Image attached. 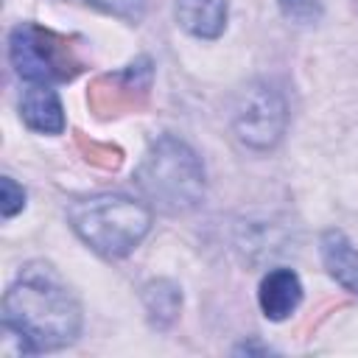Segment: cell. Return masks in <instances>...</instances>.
I'll return each instance as SVG.
<instances>
[{
    "mask_svg": "<svg viewBox=\"0 0 358 358\" xmlns=\"http://www.w3.org/2000/svg\"><path fill=\"white\" fill-rule=\"evenodd\" d=\"M3 324L22 352H53L81 333V305L50 263H28L3 296Z\"/></svg>",
    "mask_w": 358,
    "mask_h": 358,
    "instance_id": "6da1fadb",
    "label": "cell"
},
{
    "mask_svg": "<svg viewBox=\"0 0 358 358\" xmlns=\"http://www.w3.org/2000/svg\"><path fill=\"white\" fill-rule=\"evenodd\" d=\"M140 196L159 213L179 215L204 199V165L199 154L173 134H159L131 173Z\"/></svg>",
    "mask_w": 358,
    "mask_h": 358,
    "instance_id": "7a4b0ae2",
    "label": "cell"
},
{
    "mask_svg": "<svg viewBox=\"0 0 358 358\" xmlns=\"http://www.w3.org/2000/svg\"><path fill=\"white\" fill-rule=\"evenodd\" d=\"M76 235L103 257H126L151 229V210L123 193L78 199L67 207Z\"/></svg>",
    "mask_w": 358,
    "mask_h": 358,
    "instance_id": "3957f363",
    "label": "cell"
},
{
    "mask_svg": "<svg viewBox=\"0 0 358 358\" xmlns=\"http://www.w3.org/2000/svg\"><path fill=\"white\" fill-rule=\"evenodd\" d=\"M8 59L14 73L28 84H62L84 70L73 39L36 22H20L8 34Z\"/></svg>",
    "mask_w": 358,
    "mask_h": 358,
    "instance_id": "277c9868",
    "label": "cell"
},
{
    "mask_svg": "<svg viewBox=\"0 0 358 358\" xmlns=\"http://www.w3.org/2000/svg\"><path fill=\"white\" fill-rule=\"evenodd\" d=\"M288 126V106L280 90H274L266 81L249 84L232 112V129L235 137L255 151H268L274 148Z\"/></svg>",
    "mask_w": 358,
    "mask_h": 358,
    "instance_id": "5b68a950",
    "label": "cell"
},
{
    "mask_svg": "<svg viewBox=\"0 0 358 358\" xmlns=\"http://www.w3.org/2000/svg\"><path fill=\"white\" fill-rule=\"evenodd\" d=\"M154 84V64L140 56L115 73L98 76L87 90V103L98 117H117L145 106Z\"/></svg>",
    "mask_w": 358,
    "mask_h": 358,
    "instance_id": "8992f818",
    "label": "cell"
},
{
    "mask_svg": "<svg viewBox=\"0 0 358 358\" xmlns=\"http://www.w3.org/2000/svg\"><path fill=\"white\" fill-rule=\"evenodd\" d=\"M257 302H260V310L266 319L271 322H282L288 319L299 302H302V282H299V274L294 268H271L268 274H263L260 280V288H257Z\"/></svg>",
    "mask_w": 358,
    "mask_h": 358,
    "instance_id": "52a82bcc",
    "label": "cell"
},
{
    "mask_svg": "<svg viewBox=\"0 0 358 358\" xmlns=\"http://www.w3.org/2000/svg\"><path fill=\"white\" fill-rule=\"evenodd\" d=\"M20 117L28 129L39 134H62L64 131V109L59 92L50 84H31L20 101Z\"/></svg>",
    "mask_w": 358,
    "mask_h": 358,
    "instance_id": "ba28073f",
    "label": "cell"
},
{
    "mask_svg": "<svg viewBox=\"0 0 358 358\" xmlns=\"http://www.w3.org/2000/svg\"><path fill=\"white\" fill-rule=\"evenodd\" d=\"M176 22L196 39H215L227 28V0H176Z\"/></svg>",
    "mask_w": 358,
    "mask_h": 358,
    "instance_id": "9c48e42d",
    "label": "cell"
},
{
    "mask_svg": "<svg viewBox=\"0 0 358 358\" xmlns=\"http://www.w3.org/2000/svg\"><path fill=\"white\" fill-rule=\"evenodd\" d=\"M322 263L327 268V274L350 294L358 296V249L347 241L344 232L338 229H327L322 235Z\"/></svg>",
    "mask_w": 358,
    "mask_h": 358,
    "instance_id": "30bf717a",
    "label": "cell"
},
{
    "mask_svg": "<svg viewBox=\"0 0 358 358\" xmlns=\"http://www.w3.org/2000/svg\"><path fill=\"white\" fill-rule=\"evenodd\" d=\"M143 305L154 327H168L176 322L182 310V291L173 280H165V277L151 280L143 285Z\"/></svg>",
    "mask_w": 358,
    "mask_h": 358,
    "instance_id": "8fae6325",
    "label": "cell"
},
{
    "mask_svg": "<svg viewBox=\"0 0 358 358\" xmlns=\"http://www.w3.org/2000/svg\"><path fill=\"white\" fill-rule=\"evenodd\" d=\"M285 20L296 25H313L322 20V3L319 0H277Z\"/></svg>",
    "mask_w": 358,
    "mask_h": 358,
    "instance_id": "7c38bea8",
    "label": "cell"
},
{
    "mask_svg": "<svg viewBox=\"0 0 358 358\" xmlns=\"http://www.w3.org/2000/svg\"><path fill=\"white\" fill-rule=\"evenodd\" d=\"M90 6L112 14V17H120L126 22H140L143 20V11H145V3L143 0H87Z\"/></svg>",
    "mask_w": 358,
    "mask_h": 358,
    "instance_id": "4fadbf2b",
    "label": "cell"
},
{
    "mask_svg": "<svg viewBox=\"0 0 358 358\" xmlns=\"http://www.w3.org/2000/svg\"><path fill=\"white\" fill-rule=\"evenodd\" d=\"M78 145L84 148V159H90V162H95V165H101V168H106V171H115L117 165H120V159H123V154H120V148H112V145H101V143H87L84 137H78Z\"/></svg>",
    "mask_w": 358,
    "mask_h": 358,
    "instance_id": "5bb4252c",
    "label": "cell"
},
{
    "mask_svg": "<svg viewBox=\"0 0 358 358\" xmlns=\"http://www.w3.org/2000/svg\"><path fill=\"white\" fill-rule=\"evenodd\" d=\"M0 210H3V218H14L22 207H25V190L11 179V176H3L0 179Z\"/></svg>",
    "mask_w": 358,
    "mask_h": 358,
    "instance_id": "9a60e30c",
    "label": "cell"
}]
</instances>
